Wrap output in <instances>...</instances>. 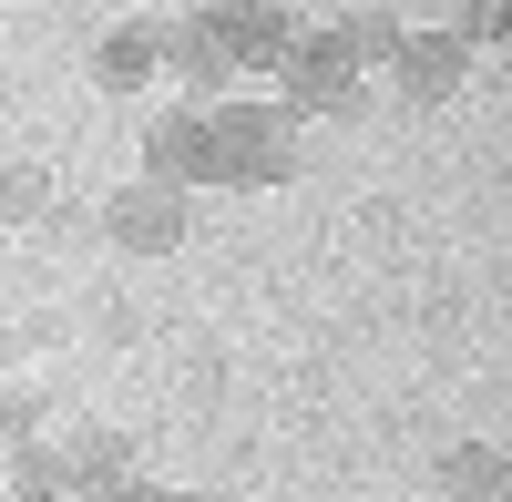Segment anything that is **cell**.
<instances>
[{
  "label": "cell",
  "mask_w": 512,
  "mask_h": 502,
  "mask_svg": "<svg viewBox=\"0 0 512 502\" xmlns=\"http://www.w3.org/2000/svg\"><path fill=\"white\" fill-rule=\"evenodd\" d=\"M338 31H349V52H359V62H400V41H410V31H400L390 11H349Z\"/></svg>",
  "instance_id": "obj_12"
},
{
  "label": "cell",
  "mask_w": 512,
  "mask_h": 502,
  "mask_svg": "<svg viewBox=\"0 0 512 502\" xmlns=\"http://www.w3.org/2000/svg\"><path fill=\"white\" fill-rule=\"evenodd\" d=\"M195 11L226 31V52H236V62H287V41H297L287 0H195Z\"/></svg>",
  "instance_id": "obj_6"
},
{
  "label": "cell",
  "mask_w": 512,
  "mask_h": 502,
  "mask_svg": "<svg viewBox=\"0 0 512 502\" xmlns=\"http://www.w3.org/2000/svg\"><path fill=\"white\" fill-rule=\"evenodd\" d=\"M359 52H349V31H297L287 41V62H277V82H287V113H359Z\"/></svg>",
  "instance_id": "obj_2"
},
{
  "label": "cell",
  "mask_w": 512,
  "mask_h": 502,
  "mask_svg": "<svg viewBox=\"0 0 512 502\" xmlns=\"http://www.w3.org/2000/svg\"><path fill=\"white\" fill-rule=\"evenodd\" d=\"M185 226H195V205H185V185H164V175H134V185L103 195V236L123 246V257H175Z\"/></svg>",
  "instance_id": "obj_3"
},
{
  "label": "cell",
  "mask_w": 512,
  "mask_h": 502,
  "mask_svg": "<svg viewBox=\"0 0 512 502\" xmlns=\"http://www.w3.org/2000/svg\"><path fill=\"white\" fill-rule=\"evenodd\" d=\"M451 31H461V41H502V52H512V0H461Z\"/></svg>",
  "instance_id": "obj_14"
},
{
  "label": "cell",
  "mask_w": 512,
  "mask_h": 502,
  "mask_svg": "<svg viewBox=\"0 0 512 502\" xmlns=\"http://www.w3.org/2000/svg\"><path fill=\"white\" fill-rule=\"evenodd\" d=\"M0 441H11V451L41 441V390H11V400H0Z\"/></svg>",
  "instance_id": "obj_15"
},
{
  "label": "cell",
  "mask_w": 512,
  "mask_h": 502,
  "mask_svg": "<svg viewBox=\"0 0 512 502\" xmlns=\"http://www.w3.org/2000/svg\"><path fill=\"white\" fill-rule=\"evenodd\" d=\"M62 462H72V492H93V502H113L123 482H134V451H123V431H103V421H72Z\"/></svg>",
  "instance_id": "obj_9"
},
{
  "label": "cell",
  "mask_w": 512,
  "mask_h": 502,
  "mask_svg": "<svg viewBox=\"0 0 512 502\" xmlns=\"http://www.w3.org/2000/svg\"><path fill=\"white\" fill-rule=\"evenodd\" d=\"M113 502H195V492H154V482H123Z\"/></svg>",
  "instance_id": "obj_16"
},
{
  "label": "cell",
  "mask_w": 512,
  "mask_h": 502,
  "mask_svg": "<svg viewBox=\"0 0 512 502\" xmlns=\"http://www.w3.org/2000/svg\"><path fill=\"white\" fill-rule=\"evenodd\" d=\"M0 359H11V349H0ZM0 400H11V390H0Z\"/></svg>",
  "instance_id": "obj_17"
},
{
  "label": "cell",
  "mask_w": 512,
  "mask_h": 502,
  "mask_svg": "<svg viewBox=\"0 0 512 502\" xmlns=\"http://www.w3.org/2000/svg\"><path fill=\"white\" fill-rule=\"evenodd\" d=\"M390 82H400V103H451L461 82H472V41H461V31H410Z\"/></svg>",
  "instance_id": "obj_5"
},
{
  "label": "cell",
  "mask_w": 512,
  "mask_h": 502,
  "mask_svg": "<svg viewBox=\"0 0 512 502\" xmlns=\"http://www.w3.org/2000/svg\"><path fill=\"white\" fill-rule=\"evenodd\" d=\"M441 492H451V502H502V492H512V462H502L492 441H451V451H441Z\"/></svg>",
  "instance_id": "obj_10"
},
{
  "label": "cell",
  "mask_w": 512,
  "mask_h": 502,
  "mask_svg": "<svg viewBox=\"0 0 512 502\" xmlns=\"http://www.w3.org/2000/svg\"><path fill=\"white\" fill-rule=\"evenodd\" d=\"M205 113H216V185H287L297 175L287 103H205Z\"/></svg>",
  "instance_id": "obj_1"
},
{
  "label": "cell",
  "mask_w": 512,
  "mask_h": 502,
  "mask_svg": "<svg viewBox=\"0 0 512 502\" xmlns=\"http://www.w3.org/2000/svg\"><path fill=\"white\" fill-rule=\"evenodd\" d=\"M11 502H72V462H62L52 441L11 451Z\"/></svg>",
  "instance_id": "obj_11"
},
{
  "label": "cell",
  "mask_w": 512,
  "mask_h": 502,
  "mask_svg": "<svg viewBox=\"0 0 512 502\" xmlns=\"http://www.w3.org/2000/svg\"><path fill=\"white\" fill-rule=\"evenodd\" d=\"M164 72V21H123L93 41V82L103 93H144V82Z\"/></svg>",
  "instance_id": "obj_8"
},
{
  "label": "cell",
  "mask_w": 512,
  "mask_h": 502,
  "mask_svg": "<svg viewBox=\"0 0 512 502\" xmlns=\"http://www.w3.org/2000/svg\"><path fill=\"white\" fill-rule=\"evenodd\" d=\"M164 72H175L185 93H226L236 52H226V31L205 21V11H185V21H164Z\"/></svg>",
  "instance_id": "obj_7"
},
{
  "label": "cell",
  "mask_w": 512,
  "mask_h": 502,
  "mask_svg": "<svg viewBox=\"0 0 512 502\" xmlns=\"http://www.w3.org/2000/svg\"><path fill=\"white\" fill-rule=\"evenodd\" d=\"M41 205H52V175H31V164H11V175H0V226H31Z\"/></svg>",
  "instance_id": "obj_13"
},
{
  "label": "cell",
  "mask_w": 512,
  "mask_h": 502,
  "mask_svg": "<svg viewBox=\"0 0 512 502\" xmlns=\"http://www.w3.org/2000/svg\"><path fill=\"white\" fill-rule=\"evenodd\" d=\"M144 175H164V185H195V175H216V113H205V103H175V113H154V123H144Z\"/></svg>",
  "instance_id": "obj_4"
}]
</instances>
